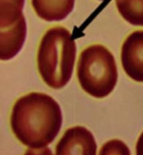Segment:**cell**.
<instances>
[{"label": "cell", "mask_w": 143, "mask_h": 155, "mask_svg": "<svg viewBox=\"0 0 143 155\" xmlns=\"http://www.w3.org/2000/svg\"><path fill=\"white\" fill-rule=\"evenodd\" d=\"M62 111L52 96L30 92L20 97L12 106L10 127L16 139L28 148L50 145L61 129Z\"/></svg>", "instance_id": "6da1fadb"}, {"label": "cell", "mask_w": 143, "mask_h": 155, "mask_svg": "<svg viewBox=\"0 0 143 155\" xmlns=\"http://www.w3.org/2000/svg\"><path fill=\"white\" fill-rule=\"evenodd\" d=\"M77 47L70 31L53 26L44 33L37 50V69L48 87L60 90L72 77Z\"/></svg>", "instance_id": "7a4b0ae2"}, {"label": "cell", "mask_w": 143, "mask_h": 155, "mask_svg": "<svg viewBox=\"0 0 143 155\" xmlns=\"http://www.w3.org/2000/svg\"><path fill=\"white\" fill-rule=\"evenodd\" d=\"M77 78L81 88L96 99L112 93L118 81L114 56L102 45H92L81 52L77 64Z\"/></svg>", "instance_id": "3957f363"}, {"label": "cell", "mask_w": 143, "mask_h": 155, "mask_svg": "<svg viewBox=\"0 0 143 155\" xmlns=\"http://www.w3.org/2000/svg\"><path fill=\"white\" fill-rule=\"evenodd\" d=\"M97 145L91 131L83 126L67 129L57 141L54 155H96Z\"/></svg>", "instance_id": "277c9868"}, {"label": "cell", "mask_w": 143, "mask_h": 155, "mask_svg": "<svg viewBox=\"0 0 143 155\" xmlns=\"http://www.w3.org/2000/svg\"><path fill=\"white\" fill-rule=\"evenodd\" d=\"M121 61L128 76L143 83V30H137L127 37L122 46Z\"/></svg>", "instance_id": "5b68a950"}, {"label": "cell", "mask_w": 143, "mask_h": 155, "mask_svg": "<svg viewBox=\"0 0 143 155\" xmlns=\"http://www.w3.org/2000/svg\"><path fill=\"white\" fill-rule=\"evenodd\" d=\"M28 35V24L24 16L5 29H0V61H7L21 51Z\"/></svg>", "instance_id": "8992f818"}, {"label": "cell", "mask_w": 143, "mask_h": 155, "mask_svg": "<svg viewBox=\"0 0 143 155\" xmlns=\"http://www.w3.org/2000/svg\"><path fill=\"white\" fill-rule=\"evenodd\" d=\"M36 15L46 21H60L73 11L75 0H31Z\"/></svg>", "instance_id": "52a82bcc"}, {"label": "cell", "mask_w": 143, "mask_h": 155, "mask_svg": "<svg viewBox=\"0 0 143 155\" xmlns=\"http://www.w3.org/2000/svg\"><path fill=\"white\" fill-rule=\"evenodd\" d=\"M25 0H0V29L14 25L24 16Z\"/></svg>", "instance_id": "ba28073f"}, {"label": "cell", "mask_w": 143, "mask_h": 155, "mask_svg": "<svg viewBox=\"0 0 143 155\" xmlns=\"http://www.w3.org/2000/svg\"><path fill=\"white\" fill-rule=\"evenodd\" d=\"M116 5L128 23L143 26V0H116Z\"/></svg>", "instance_id": "9c48e42d"}, {"label": "cell", "mask_w": 143, "mask_h": 155, "mask_svg": "<svg viewBox=\"0 0 143 155\" xmlns=\"http://www.w3.org/2000/svg\"><path fill=\"white\" fill-rule=\"evenodd\" d=\"M98 155H132L131 150L124 141L111 140L105 143L100 148Z\"/></svg>", "instance_id": "30bf717a"}, {"label": "cell", "mask_w": 143, "mask_h": 155, "mask_svg": "<svg viewBox=\"0 0 143 155\" xmlns=\"http://www.w3.org/2000/svg\"><path fill=\"white\" fill-rule=\"evenodd\" d=\"M24 155H54L52 150L47 147L42 148H28Z\"/></svg>", "instance_id": "8fae6325"}, {"label": "cell", "mask_w": 143, "mask_h": 155, "mask_svg": "<svg viewBox=\"0 0 143 155\" xmlns=\"http://www.w3.org/2000/svg\"><path fill=\"white\" fill-rule=\"evenodd\" d=\"M135 155H143V132L137 140L135 147Z\"/></svg>", "instance_id": "7c38bea8"}]
</instances>
